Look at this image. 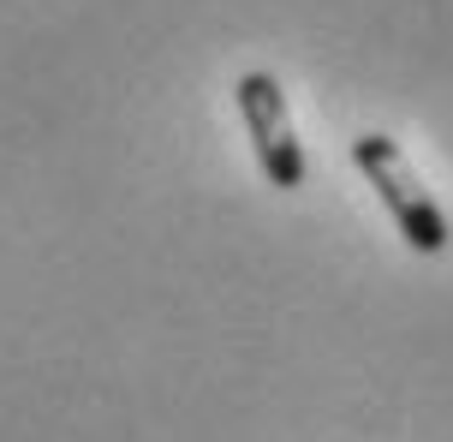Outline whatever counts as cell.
I'll list each match as a JSON object with an SVG mask.
<instances>
[{
  "label": "cell",
  "instance_id": "cell-2",
  "mask_svg": "<svg viewBox=\"0 0 453 442\" xmlns=\"http://www.w3.org/2000/svg\"><path fill=\"white\" fill-rule=\"evenodd\" d=\"M233 96H239V120H245V132H250V150H257L263 180H269L274 191H298L304 174H311V162H304V143H298V132H293L280 78H274V72H245V78L233 84Z\"/></svg>",
  "mask_w": 453,
  "mask_h": 442
},
{
  "label": "cell",
  "instance_id": "cell-1",
  "mask_svg": "<svg viewBox=\"0 0 453 442\" xmlns=\"http://www.w3.org/2000/svg\"><path fill=\"white\" fill-rule=\"evenodd\" d=\"M352 167L376 186L382 210L394 215V228H400V239H406L411 252H424V257L448 252V239H453L448 215H441V204H435L430 186L411 174L406 150L388 138V132H358V138H352Z\"/></svg>",
  "mask_w": 453,
  "mask_h": 442
}]
</instances>
